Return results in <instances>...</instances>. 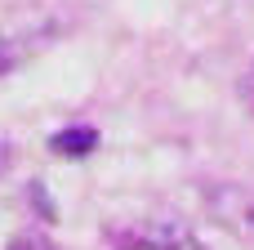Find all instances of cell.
<instances>
[{
	"label": "cell",
	"mask_w": 254,
	"mask_h": 250,
	"mask_svg": "<svg viewBox=\"0 0 254 250\" xmlns=\"http://www.w3.org/2000/svg\"><path fill=\"white\" fill-rule=\"evenodd\" d=\"M4 250H54L49 246V237L45 233H36V228H27V233H18V237H9V246Z\"/></svg>",
	"instance_id": "4"
},
{
	"label": "cell",
	"mask_w": 254,
	"mask_h": 250,
	"mask_svg": "<svg viewBox=\"0 0 254 250\" xmlns=\"http://www.w3.org/2000/svg\"><path fill=\"white\" fill-rule=\"evenodd\" d=\"M237 98L246 103V112L254 116V63L246 67V72H241V76H237Z\"/></svg>",
	"instance_id": "6"
},
{
	"label": "cell",
	"mask_w": 254,
	"mask_h": 250,
	"mask_svg": "<svg viewBox=\"0 0 254 250\" xmlns=\"http://www.w3.org/2000/svg\"><path fill=\"white\" fill-rule=\"evenodd\" d=\"M205 210L214 224H223L228 233H241V237H254V188H241V183H210L201 192Z\"/></svg>",
	"instance_id": "1"
},
{
	"label": "cell",
	"mask_w": 254,
	"mask_h": 250,
	"mask_svg": "<svg viewBox=\"0 0 254 250\" xmlns=\"http://www.w3.org/2000/svg\"><path fill=\"white\" fill-rule=\"evenodd\" d=\"M22 54H27V45H22V40H4V45H0V76H4L9 67H18V63H22Z\"/></svg>",
	"instance_id": "5"
},
{
	"label": "cell",
	"mask_w": 254,
	"mask_h": 250,
	"mask_svg": "<svg viewBox=\"0 0 254 250\" xmlns=\"http://www.w3.org/2000/svg\"><path fill=\"white\" fill-rule=\"evenodd\" d=\"M49 148H54L58 157H71V161H76V157H89V152L98 148V134L85 130V125H80V130H63V134L49 139Z\"/></svg>",
	"instance_id": "3"
},
{
	"label": "cell",
	"mask_w": 254,
	"mask_h": 250,
	"mask_svg": "<svg viewBox=\"0 0 254 250\" xmlns=\"http://www.w3.org/2000/svg\"><path fill=\"white\" fill-rule=\"evenodd\" d=\"M125 250H201L196 233L179 219H152V224H138L129 237H121Z\"/></svg>",
	"instance_id": "2"
}]
</instances>
